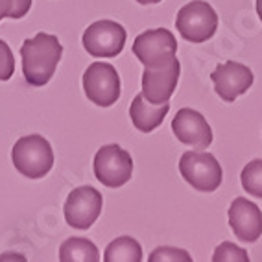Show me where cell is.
<instances>
[{
	"label": "cell",
	"instance_id": "cell-12",
	"mask_svg": "<svg viewBox=\"0 0 262 262\" xmlns=\"http://www.w3.org/2000/svg\"><path fill=\"white\" fill-rule=\"evenodd\" d=\"M211 80L214 83L216 94L224 102H234L240 94L253 85V72L242 63L236 61H225L224 65H218L216 71L211 74Z\"/></svg>",
	"mask_w": 262,
	"mask_h": 262
},
{
	"label": "cell",
	"instance_id": "cell-8",
	"mask_svg": "<svg viewBox=\"0 0 262 262\" xmlns=\"http://www.w3.org/2000/svg\"><path fill=\"white\" fill-rule=\"evenodd\" d=\"M83 48L94 57H115L124 50L126 30L115 20H96L83 32Z\"/></svg>",
	"mask_w": 262,
	"mask_h": 262
},
{
	"label": "cell",
	"instance_id": "cell-2",
	"mask_svg": "<svg viewBox=\"0 0 262 262\" xmlns=\"http://www.w3.org/2000/svg\"><path fill=\"white\" fill-rule=\"evenodd\" d=\"M11 161L17 172L24 178L41 179L54 166V150L45 137L26 135L13 144Z\"/></svg>",
	"mask_w": 262,
	"mask_h": 262
},
{
	"label": "cell",
	"instance_id": "cell-18",
	"mask_svg": "<svg viewBox=\"0 0 262 262\" xmlns=\"http://www.w3.org/2000/svg\"><path fill=\"white\" fill-rule=\"evenodd\" d=\"M32 8V0H0V20L10 17V19H23Z\"/></svg>",
	"mask_w": 262,
	"mask_h": 262
},
{
	"label": "cell",
	"instance_id": "cell-19",
	"mask_svg": "<svg viewBox=\"0 0 262 262\" xmlns=\"http://www.w3.org/2000/svg\"><path fill=\"white\" fill-rule=\"evenodd\" d=\"M212 260L220 262V260H249V255L246 249L238 248L231 242H222L218 248L212 253Z\"/></svg>",
	"mask_w": 262,
	"mask_h": 262
},
{
	"label": "cell",
	"instance_id": "cell-23",
	"mask_svg": "<svg viewBox=\"0 0 262 262\" xmlns=\"http://www.w3.org/2000/svg\"><path fill=\"white\" fill-rule=\"evenodd\" d=\"M137 2L142 6H148V4H159L161 0H137Z\"/></svg>",
	"mask_w": 262,
	"mask_h": 262
},
{
	"label": "cell",
	"instance_id": "cell-1",
	"mask_svg": "<svg viewBox=\"0 0 262 262\" xmlns=\"http://www.w3.org/2000/svg\"><path fill=\"white\" fill-rule=\"evenodd\" d=\"M20 56L26 81L32 87H42L56 74L57 63L63 56V47L56 35L41 32L23 42Z\"/></svg>",
	"mask_w": 262,
	"mask_h": 262
},
{
	"label": "cell",
	"instance_id": "cell-7",
	"mask_svg": "<svg viewBox=\"0 0 262 262\" xmlns=\"http://www.w3.org/2000/svg\"><path fill=\"white\" fill-rule=\"evenodd\" d=\"M178 41L166 28L146 30L133 41V54L144 67H161L176 59Z\"/></svg>",
	"mask_w": 262,
	"mask_h": 262
},
{
	"label": "cell",
	"instance_id": "cell-10",
	"mask_svg": "<svg viewBox=\"0 0 262 262\" xmlns=\"http://www.w3.org/2000/svg\"><path fill=\"white\" fill-rule=\"evenodd\" d=\"M181 65L178 57L166 65L144 67L142 72V96L151 103L170 102L173 91L178 87Z\"/></svg>",
	"mask_w": 262,
	"mask_h": 262
},
{
	"label": "cell",
	"instance_id": "cell-3",
	"mask_svg": "<svg viewBox=\"0 0 262 262\" xmlns=\"http://www.w3.org/2000/svg\"><path fill=\"white\" fill-rule=\"evenodd\" d=\"M176 28L188 42H205L218 30V13L205 0H192L178 11Z\"/></svg>",
	"mask_w": 262,
	"mask_h": 262
},
{
	"label": "cell",
	"instance_id": "cell-17",
	"mask_svg": "<svg viewBox=\"0 0 262 262\" xmlns=\"http://www.w3.org/2000/svg\"><path fill=\"white\" fill-rule=\"evenodd\" d=\"M240 181L248 194L262 200V159L249 161L240 173Z\"/></svg>",
	"mask_w": 262,
	"mask_h": 262
},
{
	"label": "cell",
	"instance_id": "cell-5",
	"mask_svg": "<svg viewBox=\"0 0 262 262\" xmlns=\"http://www.w3.org/2000/svg\"><path fill=\"white\" fill-rule=\"evenodd\" d=\"M94 176L103 187H124L133 176V159L118 144L102 146L94 155Z\"/></svg>",
	"mask_w": 262,
	"mask_h": 262
},
{
	"label": "cell",
	"instance_id": "cell-13",
	"mask_svg": "<svg viewBox=\"0 0 262 262\" xmlns=\"http://www.w3.org/2000/svg\"><path fill=\"white\" fill-rule=\"evenodd\" d=\"M229 225L240 242H257L262 234V212L257 203L246 198H234L229 207Z\"/></svg>",
	"mask_w": 262,
	"mask_h": 262
},
{
	"label": "cell",
	"instance_id": "cell-4",
	"mask_svg": "<svg viewBox=\"0 0 262 262\" xmlns=\"http://www.w3.org/2000/svg\"><path fill=\"white\" fill-rule=\"evenodd\" d=\"M179 172L183 179L200 192H214L222 185V166L209 151H185L179 159Z\"/></svg>",
	"mask_w": 262,
	"mask_h": 262
},
{
	"label": "cell",
	"instance_id": "cell-14",
	"mask_svg": "<svg viewBox=\"0 0 262 262\" xmlns=\"http://www.w3.org/2000/svg\"><path fill=\"white\" fill-rule=\"evenodd\" d=\"M170 111V102L164 103H151L141 94H137L129 107V117L133 126L142 133H151L155 127L163 124L166 113Z\"/></svg>",
	"mask_w": 262,
	"mask_h": 262
},
{
	"label": "cell",
	"instance_id": "cell-16",
	"mask_svg": "<svg viewBox=\"0 0 262 262\" xmlns=\"http://www.w3.org/2000/svg\"><path fill=\"white\" fill-rule=\"evenodd\" d=\"M103 260L115 262V260H124V262H139L142 260V248L141 244L137 242L131 236H118L117 240H113L107 246L105 253H103Z\"/></svg>",
	"mask_w": 262,
	"mask_h": 262
},
{
	"label": "cell",
	"instance_id": "cell-6",
	"mask_svg": "<svg viewBox=\"0 0 262 262\" xmlns=\"http://www.w3.org/2000/svg\"><path fill=\"white\" fill-rule=\"evenodd\" d=\"M85 96L100 107H111L120 98V76L109 63H91L83 72Z\"/></svg>",
	"mask_w": 262,
	"mask_h": 262
},
{
	"label": "cell",
	"instance_id": "cell-21",
	"mask_svg": "<svg viewBox=\"0 0 262 262\" xmlns=\"http://www.w3.org/2000/svg\"><path fill=\"white\" fill-rule=\"evenodd\" d=\"M150 260L157 262V260H192L190 253L185 251V249H178L172 248V246H163V248L155 249L150 253Z\"/></svg>",
	"mask_w": 262,
	"mask_h": 262
},
{
	"label": "cell",
	"instance_id": "cell-9",
	"mask_svg": "<svg viewBox=\"0 0 262 262\" xmlns=\"http://www.w3.org/2000/svg\"><path fill=\"white\" fill-rule=\"evenodd\" d=\"M103 207V198L94 187H78L67 196L65 220L72 229H89L94 222L98 220Z\"/></svg>",
	"mask_w": 262,
	"mask_h": 262
},
{
	"label": "cell",
	"instance_id": "cell-11",
	"mask_svg": "<svg viewBox=\"0 0 262 262\" xmlns=\"http://www.w3.org/2000/svg\"><path fill=\"white\" fill-rule=\"evenodd\" d=\"M172 131L183 144L192 146L196 150H205L212 144V129L202 113L196 109L183 107L176 113L172 120Z\"/></svg>",
	"mask_w": 262,
	"mask_h": 262
},
{
	"label": "cell",
	"instance_id": "cell-22",
	"mask_svg": "<svg viewBox=\"0 0 262 262\" xmlns=\"http://www.w3.org/2000/svg\"><path fill=\"white\" fill-rule=\"evenodd\" d=\"M10 257H13V258H19V260H24V257L23 255H15V253H6V255H2V260H4V258H10Z\"/></svg>",
	"mask_w": 262,
	"mask_h": 262
},
{
	"label": "cell",
	"instance_id": "cell-20",
	"mask_svg": "<svg viewBox=\"0 0 262 262\" xmlns=\"http://www.w3.org/2000/svg\"><path fill=\"white\" fill-rule=\"evenodd\" d=\"M15 72V57L10 45L0 39V81H8Z\"/></svg>",
	"mask_w": 262,
	"mask_h": 262
},
{
	"label": "cell",
	"instance_id": "cell-15",
	"mask_svg": "<svg viewBox=\"0 0 262 262\" xmlns=\"http://www.w3.org/2000/svg\"><path fill=\"white\" fill-rule=\"evenodd\" d=\"M59 260H63V262H69V260L96 262V260H100V253H98V248H96L89 238L72 236V238L65 240V242L61 244Z\"/></svg>",
	"mask_w": 262,
	"mask_h": 262
},
{
	"label": "cell",
	"instance_id": "cell-24",
	"mask_svg": "<svg viewBox=\"0 0 262 262\" xmlns=\"http://www.w3.org/2000/svg\"><path fill=\"white\" fill-rule=\"evenodd\" d=\"M257 13H258V19L262 23V0H257Z\"/></svg>",
	"mask_w": 262,
	"mask_h": 262
}]
</instances>
